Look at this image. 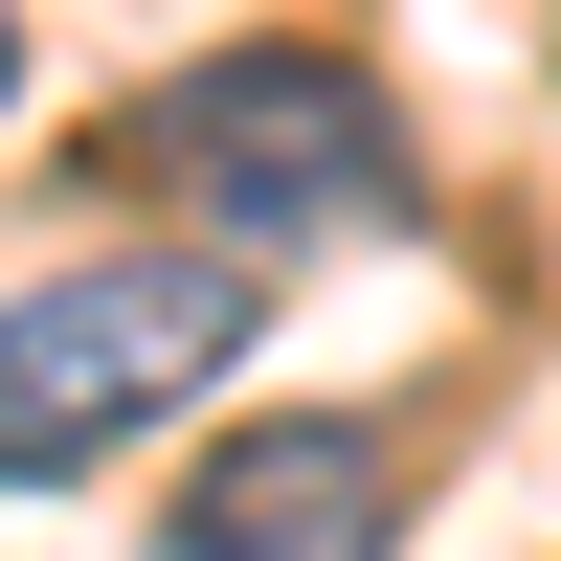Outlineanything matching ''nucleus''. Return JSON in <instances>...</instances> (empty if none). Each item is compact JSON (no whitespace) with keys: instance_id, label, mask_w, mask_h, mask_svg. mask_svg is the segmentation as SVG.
Masks as SVG:
<instances>
[{"instance_id":"obj_1","label":"nucleus","mask_w":561,"mask_h":561,"mask_svg":"<svg viewBox=\"0 0 561 561\" xmlns=\"http://www.w3.org/2000/svg\"><path fill=\"white\" fill-rule=\"evenodd\" d=\"M113 158L158 180L180 248L248 270V293H270V270H314V248H382V225H404V113H382L359 45H203V68L135 90Z\"/></svg>"},{"instance_id":"obj_2","label":"nucleus","mask_w":561,"mask_h":561,"mask_svg":"<svg viewBox=\"0 0 561 561\" xmlns=\"http://www.w3.org/2000/svg\"><path fill=\"white\" fill-rule=\"evenodd\" d=\"M248 337H270V293L203 270V248H90V270H45V293H0V494L113 472V449L180 427Z\"/></svg>"},{"instance_id":"obj_4","label":"nucleus","mask_w":561,"mask_h":561,"mask_svg":"<svg viewBox=\"0 0 561 561\" xmlns=\"http://www.w3.org/2000/svg\"><path fill=\"white\" fill-rule=\"evenodd\" d=\"M0 113H23V23H0Z\"/></svg>"},{"instance_id":"obj_3","label":"nucleus","mask_w":561,"mask_h":561,"mask_svg":"<svg viewBox=\"0 0 561 561\" xmlns=\"http://www.w3.org/2000/svg\"><path fill=\"white\" fill-rule=\"evenodd\" d=\"M404 539V449L359 404H270L203 449V494L158 517V561H382Z\"/></svg>"}]
</instances>
